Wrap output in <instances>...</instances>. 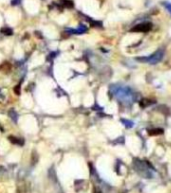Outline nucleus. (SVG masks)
I'll use <instances>...</instances> for the list:
<instances>
[{"mask_svg": "<svg viewBox=\"0 0 171 193\" xmlns=\"http://www.w3.org/2000/svg\"><path fill=\"white\" fill-rule=\"evenodd\" d=\"M110 91L116 99L124 104H131L135 99L133 91L129 87L122 86V85H112L110 87Z\"/></svg>", "mask_w": 171, "mask_h": 193, "instance_id": "obj_1", "label": "nucleus"}, {"mask_svg": "<svg viewBox=\"0 0 171 193\" xmlns=\"http://www.w3.org/2000/svg\"><path fill=\"white\" fill-rule=\"evenodd\" d=\"M162 58H163V51L158 50L149 56H143V57L137 58V60H138V61H141V62L150 63V64H156L161 61Z\"/></svg>", "mask_w": 171, "mask_h": 193, "instance_id": "obj_2", "label": "nucleus"}, {"mask_svg": "<svg viewBox=\"0 0 171 193\" xmlns=\"http://www.w3.org/2000/svg\"><path fill=\"white\" fill-rule=\"evenodd\" d=\"M151 27H152L151 23H142V24L136 25L132 30L137 31V32H146V31H149L150 29H151Z\"/></svg>", "mask_w": 171, "mask_h": 193, "instance_id": "obj_3", "label": "nucleus"}, {"mask_svg": "<svg viewBox=\"0 0 171 193\" xmlns=\"http://www.w3.org/2000/svg\"><path fill=\"white\" fill-rule=\"evenodd\" d=\"M8 140L10 141L12 144L14 145H19V146H23L25 141H24L23 138H20V137H15V136H9Z\"/></svg>", "mask_w": 171, "mask_h": 193, "instance_id": "obj_4", "label": "nucleus"}, {"mask_svg": "<svg viewBox=\"0 0 171 193\" xmlns=\"http://www.w3.org/2000/svg\"><path fill=\"white\" fill-rule=\"evenodd\" d=\"M0 32L3 35H6V36H11L13 34V30L8 26H5V27H2L0 29Z\"/></svg>", "mask_w": 171, "mask_h": 193, "instance_id": "obj_5", "label": "nucleus"}, {"mask_svg": "<svg viewBox=\"0 0 171 193\" xmlns=\"http://www.w3.org/2000/svg\"><path fill=\"white\" fill-rule=\"evenodd\" d=\"M8 115L10 116V118L13 120V122H17L18 114H17V112L14 110V109H10V110L8 111Z\"/></svg>", "mask_w": 171, "mask_h": 193, "instance_id": "obj_6", "label": "nucleus"}, {"mask_svg": "<svg viewBox=\"0 0 171 193\" xmlns=\"http://www.w3.org/2000/svg\"><path fill=\"white\" fill-rule=\"evenodd\" d=\"M61 4H62V7H65V8H72L74 6V3L72 0H62Z\"/></svg>", "mask_w": 171, "mask_h": 193, "instance_id": "obj_7", "label": "nucleus"}, {"mask_svg": "<svg viewBox=\"0 0 171 193\" xmlns=\"http://www.w3.org/2000/svg\"><path fill=\"white\" fill-rule=\"evenodd\" d=\"M121 121H122V123L125 125L126 127H127V128H130V127H132V126H133V125H134V123L132 122V121H130V120H127V119H122Z\"/></svg>", "mask_w": 171, "mask_h": 193, "instance_id": "obj_8", "label": "nucleus"}, {"mask_svg": "<svg viewBox=\"0 0 171 193\" xmlns=\"http://www.w3.org/2000/svg\"><path fill=\"white\" fill-rule=\"evenodd\" d=\"M58 55V52H56V51H53V52H51L50 54L47 56V61H51L52 59L56 57V56Z\"/></svg>", "mask_w": 171, "mask_h": 193, "instance_id": "obj_9", "label": "nucleus"}, {"mask_svg": "<svg viewBox=\"0 0 171 193\" xmlns=\"http://www.w3.org/2000/svg\"><path fill=\"white\" fill-rule=\"evenodd\" d=\"M20 88H21V82H19V84H17L16 86L14 87V92L17 94V95H19L20 94Z\"/></svg>", "mask_w": 171, "mask_h": 193, "instance_id": "obj_10", "label": "nucleus"}, {"mask_svg": "<svg viewBox=\"0 0 171 193\" xmlns=\"http://www.w3.org/2000/svg\"><path fill=\"white\" fill-rule=\"evenodd\" d=\"M31 160H34L33 161V163H35L37 162V160H38V156H37V154H36V152L35 151H33V153H32V155H31Z\"/></svg>", "mask_w": 171, "mask_h": 193, "instance_id": "obj_11", "label": "nucleus"}, {"mask_svg": "<svg viewBox=\"0 0 171 193\" xmlns=\"http://www.w3.org/2000/svg\"><path fill=\"white\" fill-rule=\"evenodd\" d=\"M163 5L165 6V8L167 9V11L171 14V3H169V2H164Z\"/></svg>", "mask_w": 171, "mask_h": 193, "instance_id": "obj_12", "label": "nucleus"}, {"mask_svg": "<svg viewBox=\"0 0 171 193\" xmlns=\"http://www.w3.org/2000/svg\"><path fill=\"white\" fill-rule=\"evenodd\" d=\"M21 3V0H11V5L12 6H17Z\"/></svg>", "mask_w": 171, "mask_h": 193, "instance_id": "obj_13", "label": "nucleus"}]
</instances>
